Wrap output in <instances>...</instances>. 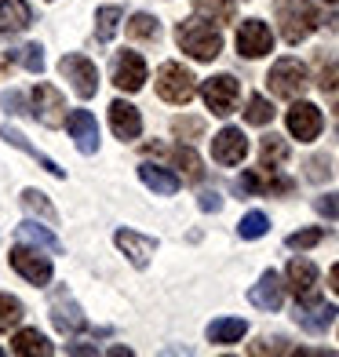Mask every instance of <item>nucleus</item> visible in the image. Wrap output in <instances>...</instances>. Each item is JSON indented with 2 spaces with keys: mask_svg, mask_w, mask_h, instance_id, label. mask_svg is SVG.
I'll list each match as a JSON object with an SVG mask.
<instances>
[{
  "mask_svg": "<svg viewBox=\"0 0 339 357\" xmlns=\"http://www.w3.org/2000/svg\"><path fill=\"white\" fill-rule=\"evenodd\" d=\"M128 37L132 40H157L160 37V22L153 19V15H146V11H135L132 22H128Z\"/></svg>",
  "mask_w": 339,
  "mask_h": 357,
  "instance_id": "cd10ccee",
  "label": "nucleus"
},
{
  "mask_svg": "<svg viewBox=\"0 0 339 357\" xmlns=\"http://www.w3.org/2000/svg\"><path fill=\"white\" fill-rule=\"evenodd\" d=\"M19 62H22L26 70L40 73V70H44V47H40V44H26V47H19Z\"/></svg>",
  "mask_w": 339,
  "mask_h": 357,
  "instance_id": "c9c22d12",
  "label": "nucleus"
},
{
  "mask_svg": "<svg viewBox=\"0 0 339 357\" xmlns=\"http://www.w3.org/2000/svg\"><path fill=\"white\" fill-rule=\"evenodd\" d=\"M19 317H22V303L15 299V296H0V332L15 328Z\"/></svg>",
  "mask_w": 339,
  "mask_h": 357,
  "instance_id": "72a5a7b5",
  "label": "nucleus"
},
{
  "mask_svg": "<svg viewBox=\"0 0 339 357\" xmlns=\"http://www.w3.org/2000/svg\"><path fill=\"white\" fill-rule=\"evenodd\" d=\"M0 106H4L8 113H26L29 109L26 95H19V91H4V95H0Z\"/></svg>",
  "mask_w": 339,
  "mask_h": 357,
  "instance_id": "a19ab883",
  "label": "nucleus"
},
{
  "mask_svg": "<svg viewBox=\"0 0 339 357\" xmlns=\"http://www.w3.org/2000/svg\"><path fill=\"white\" fill-rule=\"evenodd\" d=\"M329 4H332V0H329Z\"/></svg>",
  "mask_w": 339,
  "mask_h": 357,
  "instance_id": "49530a36",
  "label": "nucleus"
},
{
  "mask_svg": "<svg viewBox=\"0 0 339 357\" xmlns=\"http://www.w3.org/2000/svg\"><path fill=\"white\" fill-rule=\"evenodd\" d=\"M332 321H336V306L325 303V299H306L299 310H296V324H299L303 332H314V335L329 332Z\"/></svg>",
  "mask_w": 339,
  "mask_h": 357,
  "instance_id": "2eb2a0df",
  "label": "nucleus"
},
{
  "mask_svg": "<svg viewBox=\"0 0 339 357\" xmlns=\"http://www.w3.org/2000/svg\"><path fill=\"white\" fill-rule=\"evenodd\" d=\"M172 160L183 168V175L190 178V183H201L204 178V165H201V157L190 150V146H179V150H172Z\"/></svg>",
  "mask_w": 339,
  "mask_h": 357,
  "instance_id": "c756f323",
  "label": "nucleus"
},
{
  "mask_svg": "<svg viewBox=\"0 0 339 357\" xmlns=\"http://www.w3.org/2000/svg\"><path fill=\"white\" fill-rule=\"evenodd\" d=\"M193 8H197L208 22H234V15H237L234 0H193Z\"/></svg>",
  "mask_w": 339,
  "mask_h": 357,
  "instance_id": "bb28decb",
  "label": "nucleus"
},
{
  "mask_svg": "<svg viewBox=\"0 0 339 357\" xmlns=\"http://www.w3.org/2000/svg\"><path fill=\"white\" fill-rule=\"evenodd\" d=\"M212 157L219 160V165H241V160L248 157V139L241 128H223V132L212 139Z\"/></svg>",
  "mask_w": 339,
  "mask_h": 357,
  "instance_id": "f8f14e48",
  "label": "nucleus"
},
{
  "mask_svg": "<svg viewBox=\"0 0 339 357\" xmlns=\"http://www.w3.org/2000/svg\"><path fill=\"white\" fill-rule=\"evenodd\" d=\"M66 128H70V135H73L80 153H95V150H99V124H95V117L88 109H73Z\"/></svg>",
  "mask_w": 339,
  "mask_h": 357,
  "instance_id": "f3484780",
  "label": "nucleus"
},
{
  "mask_svg": "<svg viewBox=\"0 0 339 357\" xmlns=\"http://www.w3.org/2000/svg\"><path fill=\"white\" fill-rule=\"evenodd\" d=\"M306 175H310L314 183H325V178H329V157L325 153L310 157V160H306Z\"/></svg>",
  "mask_w": 339,
  "mask_h": 357,
  "instance_id": "58836bf2",
  "label": "nucleus"
},
{
  "mask_svg": "<svg viewBox=\"0 0 339 357\" xmlns=\"http://www.w3.org/2000/svg\"><path fill=\"white\" fill-rule=\"evenodd\" d=\"M0 139H4V142H11L15 150H22V153H29V157H33V160H37V165H40L44 172H52L55 178H62V175H66V172H62V168L55 165L52 157H44V153L37 150V146H29V142H26V135H22V132H19V128H15V124H4V128H0Z\"/></svg>",
  "mask_w": 339,
  "mask_h": 357,
  "instance_id": "4be33fe9",
  "label": "nucleus"
},
{
  "mask_svg": "<svg viewBox=\"0 0 339 357\" xmlns=\"http://www.w3.org/2000/svg\"><path fill=\"white\" fill-rule=\"evenodd\" d=\"M285 278H288V288H292V296L299 303L317 299V266L310 263V259H292Z\"/></svg>",
  "mask_w": 339,
  "mask_h": 357,
  "instance_id": "4468645a",
  "label": "nucleus"
},
{
  "mask_svg": "<svg viewBox=\"0 0 339 357\" xmlns=\"http://www.w3.org/2000/svg\"><path fill=\"white\" fill-rule=\"evenodd\" d=\"M201 91H204V102H208V109H212L216 117H230L234 106H237L241 84H237V77L219 73V77H212V80H204Z\"/></svg>",
  "mask_w": 339,
  "mask_h": 357,
  "instance_id": "39448f33",
  "label": "nucleus"
},
{
  "mask_svg": "<svg viewBox=\"0 0 339 357\" xmlns=\"http://www.w3.org/2000/svg\"><path fill=\"white\" fill-rule=\"evenodd\" d=\"M266 84L278 99H296V95L306 91V66L299 59H278L270 77H266Z\"/></svg>",
  "mask_w": 339,
  "mask_h": 357,
  "instance_id": "20e7f679",
  "label": "nucleus"
},
{
  "mask_svg": "<svg viewBox=\"0 0 339 357\" xmlns=\"http://www.w3.org/2000/svg\"><path fill=\"white\" fill-rule=\"evenodd\" d=\"M285 157H288V146L278 135H266L263 139V165H281Z\"/></svg>",
  "mask_w": 339,
  "mask_h": 357,
  "instance_id": "f704fd0d",
  "label": "nucleus"
},
{
  "mask_svg": "<svg viewBox=\"0 0 339 357\" xmlns=\"http://www.w3.org/2000/svg\"><path fill=\"white\" fill-rule=\"evenodd\" d=\"M175 132L179 135H193V132H204L201 121H175Z\"/></svg>",
  "mask_w": 339,
  "mask_h": 357,
  "instance_id": "c03bdc74",
  "label": "nucleus"
},
{
  "mask_svg": "<svg viewBox=\"0 0 339 357\" xmlns=\"http://www.w3.org/2000/svg\"><path fill=\"white\" fill-rule=\"evenodd\" d=\"M110 73H113V84H117L121 91H139L142 84H146V62H142L139 52H117L110 62Z\"/></svg>",
  "mask_w": 339,
  "mask_h": 357,
  "instance_id": "423d86ee",
  "label": "nucleus"
},
{
  "mask_svg": "<svg viewBox=\"0 0 339 357\" xmlns=\"http://www.w3.org/2000/svg\"><path fill=\"white\" fill-rule=\"evenodd\" d=\"M237 52L245 55V59H263V55H270V52H273L270 26L259 22V19L241 22V29H237Z\"/></svg>",
  "mask_w": 339,
  "mask_h": 357,
  "instance_id": "6e6552de",
  "label": "nucleus"
},
{
  "mask_svg": "<svg viewBox=\"0 0 339 357\" xmlns=\"http://www.w3.org/2000/svg\"><path fill=\"white\" fill-rule=\"evenodd\" d=\"M288 132H292L299 142H314L321 135V128H325V117H321V109L314 102H296L288 109Z\"/></svg>",
  "mask_w": 339,
  "mask_h": 357,
  "instance_id": "1a4fd4ad",
  "label": "nucleus"
},
{
  "mask_svg": "<svg viewBox=\"0 0 339 357\" xmlns=\"http://www.w3.org/2000/svg\"><path fill=\"white\" fill-rule=\"evenodd\" d=\"M139 178L146 183L153 193H160V197H172L175 190H179V178H175L168 168H160V165H142L139 168Z\"/></svg>",
  "mask_w": 339,
  "mask_h": 357,
  "instance_id": "b1692460",
  "label": "nucleus"
},
{
  "mask_svg": "<svg viewBox=\"0 0 339 357\" xmlns=\"http://www.w3.org/2000/svg\"><path fill=\"white\" fill-rule=\"evenodd\" d=\"M248 299L259 306V310H281V303H285V284H281V278L273 270H266L259 281H255V288L248 291Z\"/></svg>",
  "mask_w": 339,
  "mask_h": 357,
  "instance_id": "a211bd4d",
  "label": "nucleus"
},
{
  "mask_svg": "<svg viewBox=\"0 0 339 357\" xmlns=\"http://www.w3.org/2000/svg\"><path fill=\"white\" fill-rule=\"evenodd\" d=\"M321 237H325V230H317V226H314V230H299V234H292V237H288V248H292V252L314 248Z\"/></svg>",
  "mask_w": 339,
  "mask_h": 357,
  "instance_id": "e433bc0d",
  "label": "nucleus"
},
{
  "mask_svg": "<svg viewBox=\"0 0 339 357\" xmlns=\"http://www.w3.org/2000/svg\"><path fill=\"white\" fill-rule=\"evenodd\" d=\"M22 208H29V212H37V215H44V219L55 222V204L47 201L40 190H26V193H22Z\"/></svg>",
  "mask_w": 339,
  "mask_h": 357,
  "instance_id": "473e14b6",
  "label": "nucleus"
},
{
  "mask_svg": "<svg viewBox=\"0 0 339 357\" xmlns=\"http://www.w3.org/2000/svg\"><path fill=\"white\" fill-rule=\"evenodd\" d=\"M245 121L255 124V128H259V124H270V121H273V106L263 99V95H252V99H248V109H245Z\"/></svg>",
  "mask_w": 339,
  "mask_h": 357,
  "instance_id": "2f4dec72",
  "label": "nucleus"
},
{
  "mask_svg": "<svg viewBox=\"0 0 339 357\" xmlns=\"http://www.w3.org/2000/svg\"><path fill=\"white\" fill-rule=\"evenodd\" d=\"M321 91L339 102V62H332V66L321 70Z\"/></svg>",
  "mask_w": 339,
  "mask_h": 357,
  "instance_id": "4c0bfd02",
  "label": "nucleus"
},
{
  "mask_svg": "<svg viewBox=\"0 0 339 357\" xmlns=\"http://www.w3.org/2000/svg\"><path fill=\"white\" fill-rule=\"evenodd\" d=\"M248 332V324L241 317H219L208 324V343L216 347H230V343H241V335Z\"/></svg>",
  "mask_w": 339,
  "mask_h": 357,
  "instance_id": "5701e85b",
  "label": "nucleus"
},
{
  "mask_svg": "<svg viewBox=\"0 0 339 357\" xmlns=\"http://www.w3.org/2000/svg\"><path fill=\"white\" fill-rule=\"evenodd\" d=\"M270 230V219L263 215V212H248L245 219H241V226H237V234L245 237V241H255V237H263Z\"/></svg>",
  "mask_w": 339,
  "mask_h": 357,
  "instance_id": "7c9ffc66",
  "label": "nucleus"
},
{
  "mask_svg": "<svg viewBox=\"0 0 339 357\" xmlns=\"http://www.w3.org/2000/svg\"><path fill=\"white\" fill-rule=\"evenodd\" d=\"M110 128L117 132V139H139L142 117L132 102H110Z\"/></svg>",
  "mask_w": 339,
  "mask_h": 357,
  "instance_id": "aec40b11",
  "label": "nucleus"
},
{
  "mask_svg": "<svg viewBox=\"0 0 339 357\" xmlns=\"http://www.w3.org/2000/svg\"><path fill=\"white\" fill-rule=\"evenodd\" d=\"M237 186L248 190V193H278V197H281V193H292V178L278 175L273 165H263V168H255L248 175H241Z\"/></svg>",
  "mask_w": 339,
  "mask_h": 357,
  "instance_id": "ddd939ff",
  "label": "nucleus"
},
{
  "mask_svg": "<svg viewBox=\"0 0 339 357\" xmlns=\"http://www.w3.org/2000/svg\"><path fill=\"white\" fill-rule=\"evenodd\" d=\"M121 8L117 4H106L99 8V15H95V37L99 40H113V33H117V26H121Z\"/></svg>",
  "mask_w": 339,
  "mask_h": 357,
  "instance_id": "c85d7f7f",
  "label": "nucleus"
},
{
  "mask_svg": "<svg viewBox=\"0 0 339 357\" xmlns=\"http://www.w3.org/2000/svg\"><path fill=\"white\" fill-rule=\"evenodd\" d=\"M11 266H15V273H22L29 284H47L52 281V263H47L44 255H37L33 248H26V245L11 248Z\"/></svg>",
  "mask_w": 339,
  "mask_h": 357,
  "instance_id": "9b49d317",
  "label": "nucleus"
},
{
  "mask_svg": "<svg viewBox=\"0 0 339 357\" xmlns=\"http://www.w3.org/2000/svg\"><path fill=\"white\" fill-rule=\"evenodd\" d=\"M11 350L15 354H29V357H52V343H47V339L37 332V328H26V332H19L11 339Z\"/></svg>",
  "mask_w": 339,
  "mask_h": 357,
  "instance_id": "393cba45",
  "label": "nucleus"
},
{
  "mask_svg": "<svg viewBox=\"0 0 339 357\" xmlns=\"http://www.w3.org/2000/svg\"><path fill=\"white\" fill-rule=\"evenodd\" d=\"M62 109H66V99H62L52 84H37L33 88V117L44 128H55L62 121Z\"/></svg>",
  "mask_w": 339,
  "mask_h": 357,
  "instance_id": "dca6fc26",
  "label": "nucleus"
},
{
  "mask_svg": "<svg viewBox=\"0 0 339 357\" xmlns=\"http://www.w3.org/2000/svg\"><path fill=\"white\" fill-rule=\"evenodd\" d=\"M201 208H204V212H219V208H223V197H219L216 190H204V193H201Z\"/></svg>",
  "mask_w": 339,
  "mask_h": 357,
  "instance_id": "37998d69",
  "label": "nucleus"
},
{
  "mask_svg": "<svg viewBox=\"0 0 339 357\" xmlns=\"http://www.w3.org/2000/svg\"><path fill=\"white\" fill-rule=\"evenodd\" d=\"M62 77L73 84V91L80 95V99H91L95 91H99V73H95V62L84 59V55H66L62 59Z\"/></svg>",
  "mask_w": 339,
  "mask_h": 357,
  "instance_id": "0eeeda50",
  "label": "nucleus"
},
{
  "mask_svg": "<svg viewBox=\"0 0 339 357\" xmlns=\"http://www.w3.org/2000/svg\"><path fill=\"white\" fill-rule=\"evenodd\" d=\"M329 281H332V288H336V296H339V263L332 266V273H329Z\"/></svg>",
  "mask_w": 339,
  "mask_h": 357,
  "instance_id": "a18cd8bd",
  "label": "nucleus"
},
{
  "mask_svg": "<svg viewBox=\"0 0 339 357\" xmlns=\"http://www.w3.org/2000/svg\"><path fill=\"white\" fill-rule=\"evenodd\" d=\"M175 40H179V47L190 55V59H197V62H212L219 52H223V37H219V29L212 22H201V19H186L179 22V29H175Z\"/></svg>",
  "mask_w": 339,
  "mask_h": 357,
  "instance_id": "f257e3e1",
  "label": "nucleus"
},
{
  "mask_svg": "<svg viewBox=\"0 0 339 357\" xmlns=\"http://www.w3.org/2000/svg\"><path fill=\"white\" fill-rule=\"evenodd\" d=\"M117 248L132 259L135 266H146L150 263V255H153V248H157V241L153 237H142V234H135V230H117Z\"/></svg>",
  "mask_w": 339,
  "mask_h": 357,
  "instance_id": "412c9836",
  "label": "nucleus"
},
{
  "mask_svg": "<svg viewBox=\"0 0 339 357\" xmlns=\"http://www.w3.org/2000/svg\"><path fill=\"white\" fill-rule=\"evenodd\" d=\"M157 95L172 106H186L193 95H197V80L186 66L179 62H165V66L157 70Z\"/></svg>",
  "mask_w": 339,
  "mask_h": 357,
  "instance_id": "7ed1b4c3",
  "label": "nucleus"
},
{
  "mask_svg": "<svg viewBox=\"0 0 339 357\" xmlns=\"http://www.w3.org/2000/svg\"><path fill=\"white\" fill-rule=\"evenodd\" d=\"M273 15H278L281 37L288 44H299L317 29V8L310 0H273Z\"/></svg>",
  "mask_w": 339,
  "mask_h": 357,
  "instance_id": "f03ea898",
  "label": "nucleus"
},
{
  "mask_svg": "<svg viewBox=\"0 0 339 357\" xmlns=\"http://www.w3.org/2000/svg\"><path fill=\"white\" fill-rule=\"evenodd\" d=\"M285 339H259V343L252 347V354H285Z\"/></svg>",
  "mask_w": 339,
  "mask_h": 357,
  "instance_id": "79ce46f5",
  "label": "nucleus"
},
{
  "mask_svg": "<svg viewBox=\"0 0 339 357\" xmlns=\"http://www.w3.org/2000/svg\"><path fill=\"white\" fill-rule=\"evenodd\" d=\"M314 208H317V215H325V219H339V193H325V197H317Z\"/></svg>",
  "mask_w": 339,
  "mask_h": 357,
  "instance_id": "ea45409f",
  "label": "nucleus"
},
{
  "mask_svg": "<svg viewBox=\"0 0 339 357\" xmlns=\"http://www.w3.org/2000/svg\"><path fill=\"white\" fill-rule=\"evenodd\" d=\"M19 241H26V245H40V248H47V252H62V241L52 234V230H44L40 222H22L19 226Z\"/></svg>",
  "mask_w": 339,
  "mask_h": 357,
  "instance_id": "a878e982",
  "label": "nucleus"
},
{
  "mask_svg": "<svg viewBox=\"0 0 339 357\" xmlns=\"http://www.w3.org/2000/svg\"><path fill=\"white\" fill-rule=\"evenodd\" d=\"M33 22V11H29L26 0H0V37H15Z\"/></svg>",
  "mask_w": 339,
  "mask_h": 357,
  "instance_id": "6ab92c4d",
  "label": "nucleus"
},
{
  "mask_svg": "<svg viewBox=\"0 0 339 357\" xmlns=\"http://www.w3.org/2000/svg\"><path fill=\"white\" fill-rule=\"evenodd\" d=\"M52 321L62 335H77L84 328V310L73 303V296L66 288H55V296H52Z\"/></svg>",
  "mask_w": 339,
  "mask_h": 357,
  "instance_id": "9d476101",
  "label": "nucleus"
}]
</instances>
